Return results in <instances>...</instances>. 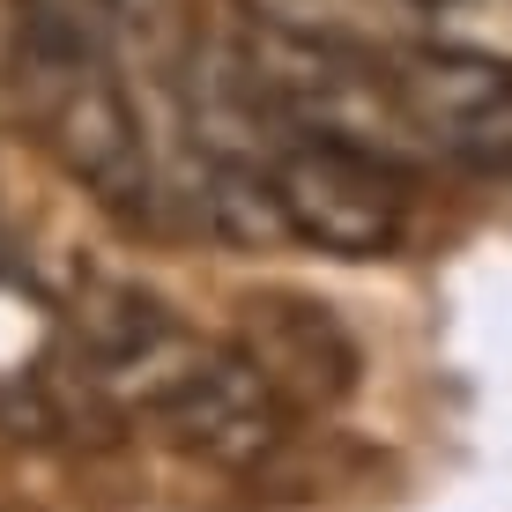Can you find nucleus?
Wrapping results in <instances>:
<instances>
[{"label":"nucleus","mask_w":512,"mask_h":512,"mask_svg":"<svg viewBox=\"0 0 512 512\" xmlns=\"http://www.w3.org/2000/svg\"><path fill=\"white\" fill-rule=\"evenodd\" d=\"M15 90L45 149L104 208H149V141L97 0H15Z\"/></svg>","instance_id":"nucleus-1"},{"label":"nucleus","mask_w":512,"mask_h":512,"mask_svg":"<svg viewBox=\"0 0 512 512\" xmlns=\"http://www.w3.org/2000/svg\"><path fill=\"white\" fill-rule=\"evenodd\" d=\"M245 52H253L275 112L290 119V134L379 156V164H394V171L431 164V141H423L416 119H409L394 60L364 52L349 30H297V23H268V15H260V23L245 30Z\"/></svg>","instance_id":"nucleus-2"},{"label":"nucleus","mask_w":512,"mask_h":512,"mask_svg":"<svg viewBox=\"0 0 512 512\" xmlns=\"http://www.w3.org/2000/svg\"><path fill=\"white\" fill-rule=\"evenodd\" d=\"M275 186H282V208H290V231L334 260H379L409 231L401 171L379 164V156L290 134L275 156Z\"/></svg>","instance_id":"nucleus-3"},{"label":"nucleus","mask_w":512,"mask_h":512,"mask_svg":"<svg viewBox=\"0 0 512 512\" xmlns=\"http://www.w3.org/2000/svg\"><path fill=\"white\" fill-rule=\"evenodd\" d=\"M394 82L431 156L468 171H512V60L409 45L394 60Z\"/></svg>","instance_id":"nucleus-4"},{"label":"nucleus","mask_w":512,"mask_h":512,"mask_svg":"<svg viewBox=\"0 0 512 512\" xmlns=\"http://www.w3.org/2000/svg\"><path fill=\"white\" fill-rule=\"evenodd\" d=\"M156 416H164V431L179 438L186 453H201V461H216V468H253L282 446L290 401L268 386V372H260L245 349L208 342V357L179 379V394Z\"/></svg>","instance_id":"nucleus-5"},{"label":"nucleus","mask_w":512,"mask_h":512,"mask_svg":"<svg viewBox=\"0 0 512 512\" xmlns=\"http://www.w3.org/2000/svg\"><path fill=\"white\" fill-rule=\"evenodd\" d=\"M82 357H90V386L141 409H164L179 394V379L208 357L201 334H186L156 297L127 290V282H104L82 305Z\"/></svg>","instance_id":"nucleus-6"},{"label":"nucleus","mask_w":512,"mask_h":512,"mask_svg":"<svg viewBox=\"0 0 512 512\" xmlns=\"http://www.w3.org/2000/svg\"><path fill=\"white\" fill-rule=\"evenodd\" d=\"M238 349L268 372V386L290 409H312V401H342L349 379H357V349L334 327L327 305H305V297H253L238 320Z\"/></svg>","instance_id":"nucleus-7"},{"label":"nucleus","mask_w":512,"mask_h":512,"mask_svg":"<svg viewBox=\"0 0 512 512\" xmlns=\"http://www.w3.org/2000/svg\"><path fill=\"white\" fill-rule=\"evenodd\" d=\"M201 223L223 245H282L290 231V208H282L275 164H253V156H208L201 164Z\"/></svg>","instance_id":"nucleus-8"},{"label":"nucleus","mask_w":512,"mask_h":512,"mask_svg":"<svg viewBox=\"0 0 512 512\" xmlns=\"http://www.w3.org/2000/svg\"><path fill=\"white\" fill-rule=\"evenodd\" d=\"M52 349H60V320H52L23 282L0 275V409H15V416H30V423L45 416L38 394H45V379H52L45 372Z\"/></svg>","instance_id":"nucleus-9"},{"label":"nucleus","mask_w":512,"mask_h":512,"mask_svg":"<svg viewBox=\"0 0 512 512\" xmlns=\"http://www.w3.org/2000/svg\"><path fill=\"white\" fill-rule=\"evenodd\" d=\"M97 23H104V38H112V52L141 60L164 82H186V60H193V45H201L186 0H97Z\"/></svg>","instance_id":"nucleus-10"},{"label":"nucleus","mask_w":512,"mask_h":512,"mask_svg":"<svg viewBox=\"0 0 512 512\" xmlns=\"http://www.w3.org/2000/svg\"><path fill=\"white\" fill-rule=\"evenodd\" d=\"M394 8L416 23L423 45L512 60V0H394Z\"/></svg>","instance_id":"nucleus-11"},{"label":"nucleus","mask_w":512,"mask_h":512,"mask_svg":"<svg viewBox=\"0 0 512 512\" xmlns=\"http://www.w3.org/2000/svg\"><path fill=\"white\" fill-rule=\"evenodd\" d=\"M268 23H297V30H342V15L357 0H253Z\"/></svg>","instance_id":"nucleus-12"}]
</instances>
